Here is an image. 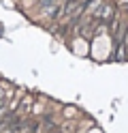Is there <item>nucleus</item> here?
<instances>
[{"label":"nucleus","instance_id":"obj_1","mask_svg":"<svg viewBox=\"0 0 128 133\" xmlns=\"http://www.w3.org/2000/svg\"><path fill=\"white\" fill-rule=\"evenodd\" d=\"M111 15H113V9H111L109 4H107V6H102V11H96V17H98V19H102V22L109 19Z\"/></svg>","mask_w":128,"mask_h":133},{"label":"nucleus","instance_id":"obj_2","mask_svg":"<svg viewBox=\"0 0 128 133\" xmlns=\"http://www.w3.org/2000/svg\"><path fill=\"white\" fill-rule=\"evenodd\" d=\"M0 101H2V90H0Z\"/></svg>","mask_w":128,"mask_h":133}]
</instances>
